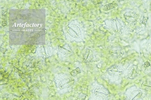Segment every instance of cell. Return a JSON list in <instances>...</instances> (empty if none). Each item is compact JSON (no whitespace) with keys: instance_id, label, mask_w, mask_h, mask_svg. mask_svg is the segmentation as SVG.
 <instances>
[{"instance_id":"obj_1","label":"cell","mask_w":151,"mask_h":100,"mask_svg":"<svg viewBox=\"0 0 151 100\" xmlns=\"http://www.w3.org/2000/svg\"><path fill=\"white\" fill-rule=\"evenodd\" d=\"M108 73L111 76L120 77L124 73V70L120 67L117 65H113L108 70Z\"/></svg>"},{"instance_id":"obj_2","label":"cell","mask_w":151,"mask_h":100,"mask_svg":"<svg viewBox=\"0 0 151 100\" xmlns=\"http://www.w3.org/2000/svg\"><path fill=\"white\" fill-rule=\"evenodd\" d=\"M138 72L139 69L138 67L136 66L133 65L129 70L128 76L130 79H133L137 76Z\"/></svg>"},{"instance_id":"obj_3","label":"cell","mask_w":151,"mask_h":100,"mask_svg":"<svg viewBox=\"0 0 151 100\" xmlns=\"http://www.w3.org/2000/svg\"><path fill=\"white\" fill-rule=\"evenodd\" d=\"M143 93L139 90H136L130 94V100H140L142 97Z\"/></svg>"},{"instance_id":"obj_4","label":"cell","mask_w":151,"mask_h":100,"mask_svg":"<svg viewBox=\"0 0 151 100\" xmlns=\"http://www.w3.org/2000/svg\"><path fill=\"white\" fill-rule=\"evenodd\" d=\"M71 35L74 37H78L81 35V31L79 28L75 25H72L70 28Z\"/></svg>"},{"instance_id":"obj_5","label":"cell","mask_w":151,"mask_h":100,"mask_svg":"<svg viewBox=\"0 0 151 100\" xmlns=\"http://www.w3.org/2000/svg\"><path fill=\"white\" fill-rule=\"evenodd\" d=\"M110 54L113 57H120L123 54L122 50L119 48H113L110 50Z\"/></svg>"},{"instance_id":"obj_6","label":"cell","mask_w":151,"mask_h":100,"mask_svg":"<svg viewBox=\"0 0 151 100\" xmlns=\"http://www.w3.org/2000/svg\"><path fill=\"white\" fill-rule=\"evenodd\" d=\"M93 57V54L91 50L90 49L86 50L83 56L84 61L86 62H88L92 59Z\"/></svg>"},{"instance_id":"obj_7","label":"cell","mask_w":151,"mask_h":100,"mask_svg":"<svg viewBox=\"0 0 151 100\" xmlns=\"http://www.w3.org/2000/svg\"><path fill=\"white\" fill-rule=\"evenodd\" d=\"M112 27L113 30L116 32H119L121 30L120 23L117 19H114L112 21Z\"/></svg>"},{"instance_id":"obj_8","label":"cell","mask_w":151,"mask_h":100,"mask_svg":"<svg viewBox=\"0 0 151 100\" xmlns=\"http://www.w3.org/2000/svg\"><path fill=\"white\" fill-rule=\"evenodd\" d=\"M142 89L147 91H151V81H147L144 82L142 85Z\"/></svg>"},{"instance_id":"obj_9","label":"cell","mask_w":151,"mask_h":100,"mask_svg":"<svg viewBox=\"0 0 151 100\" xmlns=\"http://www.w3.org/2000/svg\"><path fill=\"white\" fill-rule=\"evenodd\" d=\"M81 73V71L79 68L73 70L71 72V75L72 76H75L78 74Z\"/></svg>"},{"instance_id":"obj_10","label":"cell","mask_w":151,"mask_h":100,"mask_svg":"<svg viewBox=\"0 0 151 100\" xmlns=\"http://www.w3.org/2000/svg\"><path fill=\"white\" fill-rule=\"evenodd\" d=\"M115 7V5L113 4V3H111L109 4L108 5L105 6V9L106 10H109Z\"/></svg>"}]
</instances>
